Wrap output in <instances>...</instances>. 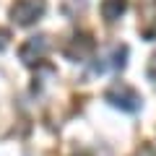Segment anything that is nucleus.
<instances>
[{"label":"nucleus","mask_w":156,"mask_h":156,"mask_svg":"<svg viewBox=\"0 0 156 156\" xmlns=\"http://www.w3.org/2000/svg\"><path fill=\"white\" fill-rule=\"evenodd\" d=\"M44 11H47L44 0H16L11 8V18L18 26H31L44 16Z\"/></svg>","instance_id":"f03ea898"},{"label":"nucleus","mask_w":156,"mask_h":156,"mask_svg":"<svg viewBox=\"0 0 156 156\" xmlns=\"http://www.w3.org/2000/svg\"><path fill=\"white\" fill-rule=\"evenodd\" d=\"M47 47H50V42H47V37H31L26 42V44L18 50V55H21V60L26 62V65H34V62H39L42 57H44Z\"/></svg>","instance_id":"7ed1b4c3"},{"label":"nucleus","mask_w":156,"mask_h":156,"mask_svg":"<svg viewBox=\"0 0 156 156\" xmlns=\"http://www.w3.org/2000/svg\"><path fill=\"white\" fill-rule=\"evenodd\" d=\"M146 73H148V78L156 83V55L151 57V62H148V70H146Z\"/></svg>","instance_id":"0eeeda50"},{"label":"nucleus","mask_w":156,"mask_h":156,"mask_svg":"<svg viewBox=\"0 0 156 156\" xmlns=\"http://www.w3.org/2000/svg\"><path fill=\"white\" fill-rule=\"evenodd\" d=\"M8 37H11V34L0 29V50H5V44H8Z\"/></svg>","instance_id":"6e6552de"},{"label":"nucleus","mask_w":156,"mask_h":156,"mask_svg":"<svg viewBox=\"0 0 156 156\" xmlns=\"http://www.w3.org/2000/svg\"><path fill=\"white\" fill-rule=\"evenodd\" d=\"M104 99L109 101L112 107H120V109H125V112H138L140 104H143L140 94L128 83H115L112 89H107Z\"/></svg>","instance_id":"f257e3e1"},{"label":"nucleus","mask_w":156,"mask_h":156,"mask_svg":"<svg viewBox=\"0 0 156 156\" xmlns=\"http://www.w3.org/2000/svg\"><path fill=\"white\" fill-rule=\"evenodd\" d=\"M101 16H104V21H117V18L122 16L125 11H128V0H101Z\"/></svg>","instance_id":"39448f33"},{"label":"nucleus","mask_w":156,"mask_h":156,"mask_svg":"<svg viewBox=\"0 0 156 156\" xmlns=\"http://www.w3.org/2000/svg\"><path fill=\"white\" fill-rule=\"evenodd\" d=\"M125 57H128V47L117 44V47H112V55L107 57V62L96 65V70H99V73H104V70H120V68H125Z\"/></svg>","instance_id":"20e7f679"},{"label":"nucleus","mask_w":156,"mask_h":156,"mask_svg":"<svg viewBox=\"0 0 156 156\" xmlns=\"http://www.w3.org/2000/svg\"><path fill=\"white\" fill-rule=\"evenodd\" d=\"M91 52H94V42H91L89 37H76L73 44L68 47V55H70L73 60H83V57L91 55Z\"/></svg>","instance_id":"423d86ee"}]
</instances>
